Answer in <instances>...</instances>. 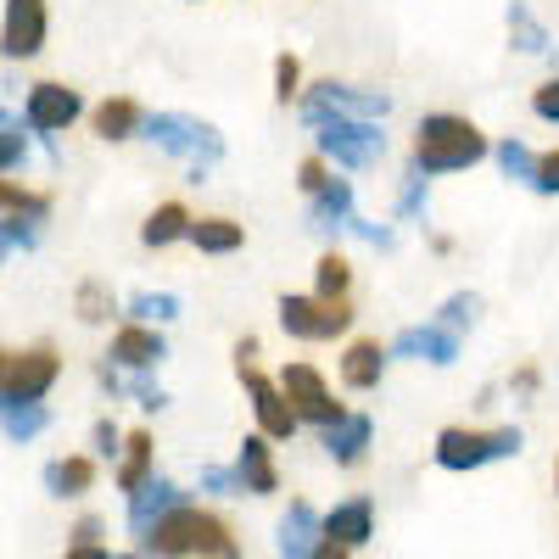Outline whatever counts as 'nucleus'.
<instances>
[{"label": "nucleus", "mask_w": 559, "mask_h": 559, "mask_svg": "<svg viewBox=\"0 0 559 559\" xmlns=\"http://www.w3.org/2000/svg\"><path fill=\"white\" fill-rule=\"evenodd\" d=\"M487 157V134L471 123V118H453V112H431L419 118L414 129V168L419 174H459Z\"/></svg>", "instance_id": "obj_1"}, {"label": "nucleus", "mask_w": 559, "mask_h": 559, "mask_svg": "<svg viewBox=\"0 0 559 559\" xmlns=\"http://www.w3.org/2000/svg\"><path fill=\"white\" fill-rule=\"evenodd\" d=\"M140 554H179V559L207 554V559H236L241 543L229 537V526H224L218 515H202V509L179 503L174 515H163V521L152 526V537H140Z\"/></svg>", "instance_id": "obj_2"}, {"label": "nucleus", "mask_w": 559, "mask_h": 559, "mask_svg": "<svg viewBox=\"0 0 559 559\" xmlns=\"http://www.w3.org/2000/svg\"><path fill=\"white\" fill-rule=\"evenodd\" d=\"M140 134H146L157 152L179 157L185 168H191V179L213 174L218 157H224V134H218L213 123H202V118H185V112H152Z\"/></svg>", "instance_id": "obj_3"}, {"label": "nucleus", "mask_w": 559, "mask_h": 559, "mask_svg": "<svg viewBox=\"0 0 559 559\" xmlns=\"http://www.w3.org/2000/svg\"><path fill=\"white\" fill-rule=\"evenodd\" d=\"M308 129H313L319 157H331L336 168H376L386 157L381 118H319Z\"/></svg>", "instance_id": "obj_4"}, {"label": "nucleus", "mask_w": 559, "mask_h": 559, "mask_svg": "<svg viewBox=\"0 0 559 559\" xmlns=\"http://www.w3.org/2000/svg\"><path fill=\"white\" fill-rule=\"evenodd\" d=\"M526 448V437L515 426L503 431H464V426H448L437 431V464L442 471H481V464H498V459H515Z\"/></svg>", "instance_id": "obj_5"}, {"label": "nucleus", "mask_w": 559, "mask_h": 559, "mask_svg": "<svg viewBox=\"0 0 559 559\" xmlns=\"http://www.w3.org/2000/svg\"><path fill=\"white\" fill-rule=\"evenodd\" d=\"M280 324H286V336L297 342H336L347 324H353V308L347 297H280Z\"/></svg>", "instance_id": "obj_6"}, {"label": "nucleus", "mask_w": 559, "mask_h": 559, "mask_svg": "<svg viewBox=\"0 0 559 559\" xmlns=\"http://www.w3.org/2000/svg\"><path fill=\"white\" fill-rule=\"evenodd\" d=\"M297 107H302V123H319V118H386L392 96L386 90H353V84L324 79V84L302 90Z\"/></svg>", "instance_id": "obj_7"}, {"label": "nucleus", "mask_w": 559, "mask_h": 559, "mask_svg": "<svg viewBox=\"0 0 559 559\" xmlns=\"http://www.w3.org/2000/svg\"><path fill=\"white\" fill-rule=\"evenodd\" d=\"M236 369H241V386H247V397H252V414H258V431H269L274 442H286V437H297V426H302V414H297L292 392L280 386V381H269L263 369H252L247 358H236Z\"/></svg>", "instance_id": "obj_8"}, {"label": "nucleus", "mask_w": 559, "mask_h": 559, "mask_svg": "<svg viewBox=\"0 0 559 559\" xmlns=\"http://www.w3.org/2000/svg\"><path fill=\"white\" fill-rule=\"evenodd\" d=\"M57 376H62L57 347H23V353H7V364H0V397L39 403L45 392L57 386Z\"/></svg>", "instance_id": "obj_9"}, {"label": "nucleus", "mask_w": 559, "mask_h": 559, "mask_svg": "<svg viewBox=\"0 0 559 559\" xmlns=\"http://www.w3.org/2000/svg\"><path fill=\"white\" fill-rule=\"evenodd\" d=\"M369 537H376V503H369V498H347V503H336L331 515H324V548H319V559H342V554L364 548Z\"/></svg>", "instance_id": "obj_10"}, {"label": "nucleus", "mask_w": 559, "mask_h": 559, "mask_svg": "<svg viewBox=\"0 0 559 559\" xmlns=\"http://www.w3.org/2000/svg\"><path fill=\"white\" fill-rule=\"evenodd\" d=\"M280 386H286L292 392V403H297V414L308 419V426H336V419L347 414L336 397H331V386H324V376H319V369L313 364H286V376H280Z\"/></svg>", "instance_id": "obj_11"}, {"label": "nucleus", "mask_w": 559, "mask_h": 559, "mask_svg": "<svg viewBox=\"0 0 559 559\" xmlns=\"http://www.w3.org/2000/svg\"><path fill=\"white\" fill-rule=\"evenodd\" d=\"M459 331H448L442 319H426V324H408V331H397V342H392V358H419V364H437V369H448V364H459Z\"/></svg>", "instance_id": "obj_12"}, {"label": "nucleus", "mask_w": 559, "mask_h": 559, "mask_svg": "<svg viewBox=\"0 0 559 559\" xmlns=\"http://www.w3.org/2000/svg\"><path fill=\"white\" fill-rule=\"evenodd\" d=\"M23 112H28L34 134H62V129L84 112V102H79V90H68V84H34L28 102H23Z\"/></svg>", "instance_id": "obj_13"}, {"label": "nucleus", "mask_w": 559, "mask_h": 559, "mask_svg": "<svg viewBox=\"0 0 559 559\" xmlns=\"http://www.w3.org/2000/svg\"><path fill=\"white\" fill-rule=\"evenodd\" d=\"M274 548L286 554V559H319V548H324V515H313V503H292L286 515H280V537H274Z\"/></svg>", "instance_id": "obj_14"}, {"label": "nucleus", "mask_w": 559, "mask_h": 559, "mask_svg": "<svg viewBox=\"0 0 559 559\" xmlns=\"http://www.w3.org/2000/svg\"><path fill=\"white\" fill-rule=\"evenodd\" d=\"M7 57H34L45 45V0H7V28H0Z\"/></svg>", "instance_id": "obj_15"}, {"label": "nucleus", "mask_w": 559, "mask_h": 559, "mask_svg": "<svg viewBox=\"0 0 559 559\" xmlns=\"http://www.w3.org/2000/svg\"><path fill=\"white\" fill-rule=\"evenodd\" d=\"M107 358H112L118 369H152V364L168 358V342H163L157 324L134 319V324H123V331L112 336V353H107Z\"/></svg>", "instance_id": "obj_16"}, {"label": "nucleus", "mask_w": 559, "mask_h": 559, "mask_svg": "<svg viewBox=\"0 0 559 559\" xmlns=\"http://www.w3.org/2000/svg\"><path fill=\"white\" fill-rule=\"evenodd\" d=\"M179 503H185V492H179L174 481L152 476L146 487H134V492H129V532H134V537H152V526H157L163 515H174Z\"/></svg>", "instance_id": "obj_17"}, {"label": "nucleus", "mask_w": 559, "mask_h": 559, "mask_svg": "<svg viewBox=\"0 0 559 559\" xmlns=\"http://www.w3.org/2000/svg\"><path fill=\"white\" fill-rule=\"evenodd\" d=\"M269 431H258V437H247L241 442V453H236V476H241V492H252V498H269V492H280V471H274V453H269Z\"/></svg>", "instance_id": "obj_18"}, {"label": "nucleus", "mask_w": 559, "mask_h": 559, "mask_svg": "<svg viewBox=\"0 0 559 559\" xmlns=\"http://www.w3.org/2000/svg\"><path fill=\"white\" fill-rule=\"evenodd\" d=\"M308 224L313 229H347L353 224V179H324L319 191L308 197Z\"/></svg>", "instance_id": "obj_19"}, {"label": "nucleus", "mask_w": 559, "mask_h": 559, "mask_svg": "<svg viewBox=\"0 0 559 559\" xmlns=\"http://www.w3.org/2000/svg\"><path fill=\"white\" fill-rule=\"evenodd\" d=\"M369 437H376V419H369V414H342L336 426H324L319 442H324V453H331L336 464H358Z\"/></svg>", "instance_id": "obj_20"}, {"label": "nucleus", "mask_w": 559, "mask_h": 559, "mask_svg": "<svg viewBox=\"0 0 559 559\" xmlns=\"http://www.w3.org/2000/svg\"><path fill=\"white\" fill-rule=\"evenodd\" d=\"M386 347L381 342H353L347 347V358H342V381L353 386V392H376L381 386V376H386Z\"/></svg>", "instance_id": "obj_21"}, {"label": "nucleus", "mask_w": 559, "mask_h": 559, "mask_svg": "<svg viewBox=\"0 0 559 559\" xmlns=\"http://www.w3.org/2000/svg\"><path fill=\"white\" fill-rule=\"evenodd\" d=\"M90 123H96L102 140H129V134L146 129V112H140L129 96H112V102H102L96 112H90Z\"/></svg>", "instance_id": "obj_22"}, {"label": "nucleus", "mask_w": 559, "mask_h": 559, "mask_svg": "<svg viewBox=\"0 0 559 559\" xmlns=\"http://www.w3.org/2000/svg\"><path fill=\"white\" fill-rule=\"evenodd\" d=\"M96 487V464L90 459H51L45 464V492L51 498H79Z\"/></svg>", "instance_id": "obj_23"}, {"label": "nucleus", "mask_w": 559, "mask_h": 559, "mask_svg": "<svg viewBox=\"0 0 559 559\" xmlns=\"http://www.w3.org/2000/svg\"><path fill=\"white\" fill-rule=\"evenodd\" d=\"M191 224H197V218L185 213L179 202H163V207H157L146 224H140V241H146L152 252H157V247H174L179 236H191Z\"/></svg>", "instance_id": "obj_24"}, {"label": "nucleus", "mask_w": 559, "mask_h": 559, "mask_svg": "<svg viewBox=\"0 0 559 559\" xmlns=\"http://www.w3.org/2000/svg\"><path fill=\"white\" fill-rule=\"evenodd\" d=\"M191 241H197V252L224 258V252H241L247 229H241L236 218H197V224H191Z\"/></svg>", "instance_id": "obj_25"}, {"label": "nucleus", "mask_w": 559, "mask_h": 559, "mask_svg": "<svg viewBox=\"0 0 559 559\" xmlns=\"http://www.w3.org/2000/svg\"><path fill=\"white\" fill-rule=\"evenodd\" d=\"M509 39H515L526 57H548V51H554L548 28L532 17V7H526V0H509Z\"/></svg>", "instance_id": "obj_26"}, {"label": "nucleus", "mask_w": 559, "mask_h": 559, "mask_svg": "<svg viewBox=\"0 0 559 559\" xmlns=\"http://www.w3.org/2000/svg\"><path fill=\"white\" fill-rule=\"evenodd\" d=\"M152 481V437L146 431H134L123 437V464H118V487L134 492V487H146Z\"/></svg>", "instance_id": "obj_27"}, {"label": "nucleus", "mask_w": 559, "mask_h": 559, "mask_svg": "<svg viewBox=\"0 0 559 559\" xmlns=\"http://www.w3.org/2000/svg\"><path fill=\"white\" fill-rule=\"evenodd\" d=\"M0 408H7V442L12 448H23V442H34L45 426H51V414H45L39 403H23V397H7V403H0Z\"/></svg>", "instance_id": "obj_28"}, {"label": "nucleus", "mask_w": 559, "mask_h": 559, "mask_svg": "<svg viewBox=\"0 0 559 559\" xmlns=\"http://www.w3.org/2000/svg\"><path fill=\"white\" fill-rule=\"evenodd\" d=\"M23 129H34L28 112H23V118H17L12 107L0 112V168H7V174H17V168L28 163V134H23Z\"/></svg>", "instance_id": "obj_29"}, {"label": "nucleus", "mask_w": 559, "mask_h": 559, "mask_svg": "<svg viewBox=\"0 0 559 559\" xmlns=\"http://www.w3.org/2000/svg\"><path fill=\"white\" fill-rule=\"evenodd\" d=\"M129 319L168 324V319H179V297H174V292H134V297H129Z\"/></svg>", "instance_id": "obj_30"}, {"label": "nucleus", "mask_w": 559, "mask_h": 559, "mask_svg": "<svg viewBox=\"0 0 559 559\" xmlns=\"http://www.w3.org/2000/svg\"><path fill=\"white\" fill-rule=\"evenodd\" d=\"M347 286H353V263L342 252H324L319 258V297H347Z\"/></svg>", "instance_id": "obj_31"}, {"label": "nucleus", "mask_w": 559, "mask_h": 559, "mask_svg": "<svg viewBox=\"0 0 559 559\" xmlns=\"http://www.w3.org/2000/svg\"><path fill=\"white\" fill-rule=\"evenodd\" d=\"M498 168H503L509 179H521V185L537 179V157L521 146V140H498Z\"/></svg>", "instance_id": "obj_32"}, {"label": "nucleus", "mask_w": 559, "mask_h": 559, "mask_svg": "<svg viewBox=\"0 0 559 559\" xmlns=\"http://www.w3.org/2000/svg\"><path fill=\"white\" fill-rule=\"evenodd\" d=\"M476 313H481V302H476L471 292H453V297H448V302L437 308V319L448 324V331H459V336H464V331H471V324H476Z\"/></svg>", "instance_id": "obj_33"}, {"label": "nucleus", "mask_w": 559, "mask_h": 559, "mask_svg": "<svg viewBox=\"0 0 559 559\" xmlns=\"http://www.w3.org/2000/svg\"><path fill=\"white\" fill-rule=\"evenodd\" d=\"M0 202H7V213H23V218H45V213H51V197H34V191H23L17 179L0 185Z\"/></svg>", "instance_id": "obj_34"}, {"label": "nucleus", "mask_w": 559, "mask_h": 559, "mask_svg": "<svg viewBox=\"0 0 559 559\" xmlns=\"http://www.w3.org/2000/svg\"><path fill=\"white\" fill-rule=\"evenodd\" d=\"M274 102H280V107L302 102V68H297V57H280V62H274Z\"/></svg>", "instance_id": "obj_35"}, {"label": "nucleus", "mask_w": 559, "mask_h": 559, "mask_svg": "<svg viewBox=\"0 0 559 559\" xmlns=\"http://www.w3.org/2000/svg\"><path fill=\"white\" fill-rule=\"evenodd\" d=\"M34 224L39 218H23V213H7V224H0V236H7V258H17V252H34Z\"/></svg>", "instance_id": "obj_36"}, {"label": "nucleus", "mask_w": 559, "mask_h": 559, "mask_svg": "<svg viewBox=\"0 0 559 559\" xmlns=\"http://www.w3.org/2000/svg\"><path fill=\"white\" fill-rule=\"evenodd\" d=\"M79 319H84V324H102V319H112V297L96 286V280H84V286H79Z\"/></svg>", "instance_id": "obj_37"}, {"label": "nucleus", "mask_w": 559, "mask_h": 559, "mask_svg": "<svg viewBox=\"0 0 559 559\" xmlns=\"http://www.w3.org/2000/svg\"><path fill=\"white\" fill-rule=\"evenodd\" d=\"M426 185H431V174H419V168L403 179V197H397V213H403V218H419V213H426Z\"/></svg>", "instance_id": "obj_38"}, {"label": "nucleus", "mask_w": 559, "mask_h": 559, "mask_svg": "<svg viewBox=\"0 0 559 559\" xmlns=\"http://www.w3.org/2000/svg\"><path fill=\"white\" fill-rule=\"evenodd\" d=\"M102 515H84L79 526H73V543H68V554H102Z\"/></svg>", "instance_id": "obj_39"}, {"label": "nucleus", "mask_w": 559, "mask_h": 559, "mask_svg": "<svg viewBox=\"0 0 559 559\" xmlns=\"http://www.w3.org/2000/svg\"><path fill=\"white\" fill-rule=\"evenodd\" d=\"M123 386H129V392H134V397H140V408H152V414H157V408H163V403H168V392H163V386H152V381H146V369H134V381H118V392H123Z\"/></svg>", "instance_id": "obj_40"}, {"label": "nucleus", "mask_w": 559, "mask_h": 559, "mask_svg": "<svg viewBox=\"0 0 559 559\" xmlns=\"http://www.w3.org/2000/svg\"><path fill=\"white\" fill-rule=\"evenodd\" d=\"M532 191H537V197H559V152L537 157V179H532Z\"/></svg>", "instance_id": "obj_41"}, {"label": "nucleus", "mask_w": 559, "mask_h": 559, "mask_svg": "<svg viewBox=\"0 0 559 559\" xmlns=\"http://www.w3.org/2000/svg\"><path fill=\"white\" fill-rule=\"evenodd\" d=\"M532 112L543 123H559V79H548L543 90H532Z\"/></svg>", "instance_id": "obj_42"}, {"label": "nucleus", "mask_w": 559, "mask_h": 559, "mask_svg": "<svg viewBox=\"0 0 559 559\" xmlns=\"http://www.w3.org/2000/svg\"><path fill=\"white\" fill-rule=\"evenodd\" d=\"M202 492H241V476L224 464H202Z\"/></svg>", "instance_id": "obj_43"}, {"label": "nucleus", "mask_w": 559, "mask_h": 559, "mask_svg": "<svg viewBox=\"0 0 559 559\" xmlns=\"http://www.w3.org/2000/svg\"><path fill=\"white\" fill-rule=\"evenodd\" d=\"M347 229H353V236H364L369 247H392V229H386V224H369V218H358V213H353V224H347Z\"/></svg>", "instance_id": "obj_44"}, {"label": "nucleus", "mask_w": 559, "mask_h": 559, "mask_svg": "<svg viewBox=\"0 0 559 559\" xmlns=\"http://www.w3.org/2000/svg\"><path fill=\"white\" fill-rule=\"evenodd\" d=\"M90 442H96V453H102V459H112L123 437H118V426H112V419H96V431H90Z\"/></svg>", "instance_id": "obj_45"}, {"label": "nucleus", "mask_w": 559, "mask_h": 559, "mask_svg": "<svg viewBox=\"0 0 559 559\" xmlns=\"http://www.w3.org/2000/svg\"><path fill=\"white\" fill-rule=\"evenodd\" d=\"M324 179H331V174H324V163H319V157H308V163H302V174H297V185H302V191H308V197L319 191V185H324Z\"/></svg>", "instance_id": "obj_46"}, {"label": "nucleus", "mask_w": 559, "mask_h": 559, "mask_svg": "<svg viewBox=\"0 0 559 559\" xmlns=\"http://www.w3.org/2000/svg\"><path fill=\"white\" fill-rule=\"evenodd\" d=\"M554 487H559V471H554Z\"/></svg>", "instance_id": "obj_47"}]
</instances>
